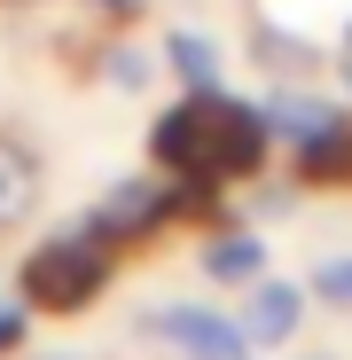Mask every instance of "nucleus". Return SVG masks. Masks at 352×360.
<instances>
[{"label": "nucleus", "mask_w": 352, "mask_h": 360, "mask_svg": "<svg viewBox=\"0 0 352 360\" xmlns=\"http://www.w3.org/2000/svg\"><path fill=\"white\" fill-rule=\"evenodd\" d=\"M141 329L157 345H172V352H188V360H251L243 321L204 314V306H157V314H141Z\"/></svg>", "instance_id": "nucleus-4"}, {"label": "nucleus", "mask_w": 352, "mask_h": 360, "mask_svg": "<svg viewBox=\"0 0 352 360\" xmlns=\"http://www.w3.org/2000/svg\"><path fill=\"white\" fill-rule=\"evenodd\" d=\"M102 79H110L117 94H141V86H149V55H133V47H110V55H102Z\"/></svg>", "instance_id": "nucleus-12"}, {"label": "nucleus", "mask_w": 352, "mask_h": 360, "mask_svg": "<svg viewBox=\"0 0 352 360\" xmlns=\"http://www.w3.org/2000/svg\"><path fill=\"white\" fill-rule=\"evenodd\" d=\"M306 321V290L289 282H251V306H243V337L251 345H289Z\"/></svg>", "instance_id": "nucleus-5"}, {"label": "nucleus", "mask_w": 352, "mask_h": 360, "mask_svg": "<svg viewBox=\"0 0 352 360\" xmlns=\"http://www.w3.org/2000/svg\"><path fill=\"white\" fill-rule=\"evenodd\" d=\"M337 71H344V86H352V24H344V39H337Z\"/></svg>", "instance_id": "nucleus-15"}, {"label": "nucleus", "mask_w": 352, "mask_h": 360, "mask_svg": "<svg viewBox=\"0 0 352 360\" xmlns=\"http://www.w3.org/2000/svg\"><path fill=\"white\" fill-rule=\"evenodd\" d=\"M266 126H274V134H289V141H313V134H329V126H337V110H329L321 94H298V86H289V94H274V102H266Z\"/></svg>", "instance_id": "nucleus-8"}, {"label": "nucleus", "mask_w": 352, "mask_h": 360, "mask_svg": "<svg viewBox=\"0 0 352 360\" xmlns=\"http://www.w3.org/2000/svg\"><path fill=\"white\" fill-rule=\"evenodd\" d=\"M251 47L266 55V71H274V79H306V71H313V47H306V39H289V32H274V24H259Z\"/></svg>", "instance_id": "nucleus-11"}, {"label": "nucleus", "mask_w": 352, "mask_h": 360, "mask_svg": "<svg viewBox=\"0 0 352 360\" xmlns=\"http://www.w3.org/2000/svg\"><path fill=\"white\" fill-rule=\"evenodd\" d=\"M32 212H39V157L16 134H0V235L24 227Z\"/></svg>", "instance_id": "nucleus-6"}, {"label": "nucleus", "mask_w": 352, "mask_h": 360, "mask_svg": "<svg viewBox=\"0 0 352 360\" xmlns=\"http://www.w3.org/2000/svg\"><path fill=\"white\" fill-rule=\"evenodd\" d=\"M196 204H204V196H188V180H172V188H164V180H117V188L86 212V227H102L110 243L126 251V243H141V235H157L164 219L196 212Z\"/></svg>", "instance_id": "nucleus-3"}, {"label": "nucleus", "mask_w": 352, "mask_h": 360, "mask_svg": "<svg viewBox=\"0 0 352 360\" xmlns=\"http://www.w3.org/2000/svg\"><path fill=\"white\" fill-rule=\"evenodd\" d=\"M110 266H117V243H110L102 227L79 219V227L47 235V243L24 259V306H32V314H79V306L102 297Z\"/></svg>", "instance_id": "nucleus-2"}, {"label": "nucleus", "mask_w": 352, "mask_h": 360, "mask_svg": "<svg viewBox=\"0 0 352 360\" xmlns=\"http://www.w3.org/2000/svg\"><path fill=\"white\" fill-rule=\"evenodd\" d=\"M204 274H211V282H259V274H266L259 235H211V243H204Z\"/></svg>", "instance_id": "nucleus-9"}, {"label": "nucleus", "mask_w": 352, "mask_h": 360, "mask_svg": "<svg viewBox=\"0 0 352 360\" xmlns=\"http://www.w3.org/2000/svg\"><path fill=\"white\" fill-rule=\"evenodd\" d=\"M86 8H110V16H141V0H86Z\"/></svg>", "instance_id": "nucleus-16"}, {"label": "nucleus", "mask_w": 352, "mask_h": 360, "mask_svg": "<svg viewBox=\"0 0 352 360\" xmlns=\"http://www.w3.org/2000/svg\"><path fill=\"white\" fill-rule=\"evenodd\" d=\"M298 180L306 188H352V117H337L329 134L298 141Z\"/></svg>", "instance_id": "nucleus-7"}, {"label": "nucleus", "mask_w": 352, "mask_h": 360, "mask_svg": "<svg viewBox=\"0 0 352 360\" xmlns=\"http://www.w3.org/2000/svg\"><path fill=\"white\" fill-rule=\"evenodd\" d=\"M164 63L181 71L188 86H219V47H211L204 32H172V39H164Z\"/></svg>", "instance_id": "nucleus-10"}, {"label": "nucleus", "mask_w": 352, "mask_h": 360, "mask_svg": "<svg viewBox=\"0 0 352 360\" xmlns=\"http://www.w3.org/2000/svg\"><path fill=\"white\" fill-rule=\"evenodd\" d=\"M24 345V306H0V360Z\"/></svg>", "instance_id": "nucleus-14"}, {"label": "nucleus", "mask_w": 352, "mask_h": 360, "mask_svg": "<svg viewBox=\"0 0 352 360\" xmlns=\"http://www.w3.org/2000/svg\"><path fill=\"white\" fill-rule=\"evenodd\" d=\"M313 297H329V306H352V259L313 266Z\"/></svg>", "instance_id": "nucleus-13"}, {"label": "nucleus", "mask_w": 352, "mask_h": 360, "mask_svg": "<svg viewBox=\"0 0 352 360\" xmlns=\"http://www.w3.org/2000/svg\"><path fill=\"white\" fill-rule=\"evenodd\" d=\"M8 360H79V352H8Z\"/></svg>", "instance_id": "nucleus-17"}, {"label": "nucleus", "mask_w": 352, "mask_h": 360, "mask_svg": "<svg viewBox=\"0 0 352 360\" xmlns=\"http://www.w3.org/2000/svg\"><path fill=\"white\" fill-rule=\"evenodd\" d=\"M266 110L227 102L219 86H188V102H172L149 126V157L172 180H196V188H219V180H251L266 165Z\"/></svg>", "instance_id": "nucleus-1"}]
</instances>
